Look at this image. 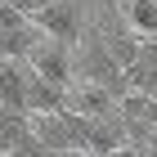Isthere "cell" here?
Returning a JSON list of instances; mask_svg holds the SVG:
<instances>
[{
    "label": "cell",
    "mask_w": 157,
    "mask_h": 157,
    "mask_svg": "<svg viewBox=\"0 0 157 157\" xmlns=\"http://www.w3.org/2000/svg\"><path fill=\"white\" fill-rule=\"evenodd\" d=\"M126 18H130V32L139 40H157V0H130Z\"/></svg>",
    "instance_id": "cell-5"
},
{
    "label": "cell",
    "mask_w": 157,
    "mask_h": 157,
    "mask_svg": "<svg viewBox=\"0 0 157 157\" xmlns=\"http://www.w3.org/2000/svg\"><path fill=\"white\" fill-rule=\"evenodd\" d=\"M32 144V130H27V117H13V112H0V153H23Z\"/></svg>",
    "instance_id": "cell-6"
},
{
    "label": "cell",
    "mask_w": 157,
    "mask_h": 157,
    "mask_svg": "<svg viewBox=\"0 0 157 157\" xmlns=\"http://www.w3.org/2000/svg\"><path fill=\"white\" fill-rule=\"evenodd\" d=\"M67 157H94V153H85V148H76V153H67Z\"/></svg>",
    "instance_id": "cell-8"
},
{
    "label": "cell",
    "mask_w": 157,
    "mask_h": 157,
    "mask_svg": "<svg viewBox=\"0 0 157 157\" xmlns=\"http://www.w3.org/2000/svg\"><path fill=\"white\" fill-rule=\"evenodd\" d=\"M32 27H36L45 40H54V45H63V49H72L76 36H81V13H76L72 0H49L45 9L32 18Z\"/></svg>",
    "instance_id": "cell-2"
},
{
    "label": "cell",
    "mask_w": 157,
    "mask_h": 157,
    "mask_svg": "<svg viewBox=\"0 0 157 157\" xmlns=\"http://www.w3.org/2000/svg\"><path fill=\"white\" fill-rule=\"evenodd\" d=\"M23 23H27L23 13H13V9H9V5H0V36H9L13 27H23Z\"/></svg>",
    "instance_id": "cell-7"
},
{
    "label": "cell",
    "mask_w": 157,
    "mask_h": 157,
    "mask_svg": "<svg viewBox=\"0 0 157 157\" xmlns=\"http://www.w3.org/2000/svg\"><path fill=\"white\" fill-rule=\"evenodd\" d=\"M27 72L36 81L54 85V90H72L76 85V63H72V49L54 45V40H40L32 54H27Z\"/></svg>",
    "instance_id": "cell-1"
},
{
    "label": "cell",
    "mask_w": 157,
    "mask_h": 157,
    "mask_svg": "<svg viewBox=\"0 0 157 157\" xmlns=\"http://www.w3.org/2000/svg\"><path fill=\"white\" fill-rule=\"evenodd\" d=\"M67 112L81 117V121H99V117H112V112H117V99H112L108 90L90 85V81H76L72 90H67Z\"/></svg>",
    "instance_id": "cell-3"
},
{
    "label": "cell",
    "mask_w": 157,
    "mask_h": 157,
    "mask_svg": "<svg viewBox=\"0 0 157 157\" xmlns=\"http://www.w3.org/2000/svg\"><path fill=\"white\" fill-rule=\"evenodd\" d=\"M99 45H103V54H108L121 72H126V67H135V59H139L144 40L135 36V32H103V36H99Z\"/></svg>",
    "instance_id": "cell-4"
}]
</instances>
